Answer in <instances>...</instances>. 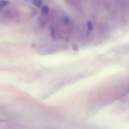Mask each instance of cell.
I'll return each instance as SVG.
<instances>
[{
  "label": "cell",
  "instance_id": "3",
  "mask_svg": "<svg viewBox=\"0 0 129 129\" xmlns=\"http://www.w3.org/2000/svg\"><path fill=\"white\" fill-rule=\"evenodd\" d=\"M62 21H63V22L64 23L67 24H68V23L70 22V18H69L68 17L66 16V17H64L63 18V20H62Z\"/></svg>",
  "mask_w": 129,
  "mask_h": 129
},
{
  "label": "cell",
  "instance_id": "4",
  "mask_svg": "<svg viewBox=\"0 0 129 129\" xmlns=\"http://www.w3.org/2000/svg\"><path fill=\"white\" fill-rule=\"evenodd\" d=\"M33 3L37 7H40L41 6V2L40 1H35L33 2Z\"/></svg>",
  "mask_w": 129,
  "mask_h": 129
},
{
  "label": "cell",
  "instance_id": "1",
  "mask_svg": "<svg viewBox=\"0 0 129 129\" xmlns=\"http://www.w3.org/2000/svg\"><path fill=\"white\" fill-rule=\"evenodd\" d=\"M49 8L46 5L43 6V7L42 8V12L45 14H48L49 12Z\"/></svg>",
  "mask_w": 129,
  "mask_h": 129
},
{
  "label": "cell",
  "instance_id": "2",
  "mask_svg": "<svg viewBox=\"0 0 129 129\" xmlns=\"http://www.w3.org/2000/svg\"><path fill=\"white\" fill-rule=\"evenodd\" d=\"M87 28L89 31H91L93 28L92 23L91 21H88L87 23Z\"/></svg>",
  "mask_w": 129,
  "mask_h": 129
},
{
  "label": "cell",
  "instance_id": "5",
  "mask_svg": "<svg viewBox=\"0 0 129 129\" xmlns=\"http://www.w3.org/2000/svg\"><path fill=\"white\" fill-rule=\"evenodd\" d=\"M72 47H73V49L74 50H77V49H78L77 46L76 45H75V44L74 45L72 46Z\"/></svg>",
  "mask_w": 129,
  "mask_h": 129
}]
</instances>
